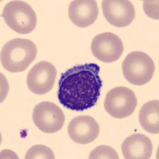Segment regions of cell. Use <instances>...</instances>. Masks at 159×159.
<instances>
[{
    "mask_svg": "<svg viewBox=\"0 0 159 159\" xmlns=\"http://www.w3.org/2000/svg\"><path fill=\"white\" fill-rule=\"evenodd\" d=\"M99 72L97 64L86 63L63 72L58 84L60 103L73 111H84L94 107L103 86Z\"/></svg>",
    "mask_w": 159,
    "mask_h": 159,
    "instance_id": "cell-1",
    "label": "cell"
},
{
    "mask_svg": "<svg viewBox=\"0 0 159 159\" xmlns=\"http://www.w3.org/2000/svg\"><path fill=\"white\" fill-rule=\"evenodd\" d=\"M37 46L29 39L15 38L7 42L1 50V65L11 72H20L29 67L37 57Z\"/></svg>",
    "mask_w": 159,
    "mask_h": 159,
    "instance_id": "cell-2",
    "label": "cell"
},
{
    "mask_svg": "<svg viewBox=\"0 0 159 159\" xmlns=\"http://www.w3.org/2000/svg\"><path fill=\"white\" fill-rule=\"evenodd\" d=\"M125 79L134 85L146 84L154 76L155 65L148 54L141 51L130 52L122 64Z\"/></svg>",
    "mask_w": 159,
    "mask_h": 159,
    "instance_id": "cell-3",
    "label": "cell"
},
{
    "mask_svg": "<svg viewBox=\"0 0 159 159\" xmlns=\"http://www.w3.org/2000/svg\"><path fill=\"white\" fill-rule=\"evenodd\" d=\"M2 17L12 30L21 34H30L36 27V14L30 6L23 1L7 2L3 9Z\"/></svg>",
    "mask_w": 159,
    "mask_h": 159,
    "instance_id": "cell-4",
    "label": "cell"
},
{
    "mask_svg": "<svg viewBox=\"0 0 159 159\" xmlns=\"http://www.w3.org/2000/svg\"><path fill=\"white\" fill-rule=\"evenodd\" d=\"M134 92L126 87H116L107 92L104 101L106 111L116 119H124L131 116L137 107Z\"/></svg>",
    "mask_w": 159,
    "mask_h": 159,
    "instance_id": "cell-5",
    "label": "cell"
},
{
    "mask_svg": "<svg viewBox=\"0 0 159 159\" xmlns=\"http://www.w3.org/2000/svg\"><path fill=\"white\" fill-rule=\"evenodd\" d=\"M65 117L57 105L44 101L36 105L33 111V121L36 127L45 133H56L63 127Z\"/></svg>",
    "mask_w": 159,
    "mask_h": 159,
    "instance_id": "cell-6",
    "label": "cell"
},
{
    "mask_svg": "<svg viewBox=\"0 0 159 159\" xmlns=\"http://www.w3.org/2000/svg\"><path fill=\"white\" fill-rule=\"evenodd\" d=\"M92 54L105 63L116 61L121 57L123 44L118 35L110 32L102 33L93 38L91 45Z\"/></svg>",
    "mask_w": 159,
    "mask_h": 159,
    "instance_id": "cell-7",
    "label": "cell"
},
{
    "mask_svg": "<svg viewBox=\"0 0 159 159\" xmlns=\"http://www.w3.org/2000/svg\"><path fill=\"white\" fill-rule=\"evenodd\" d=\"M57 77L54 65L48 61H40L27 75L26 83L30 90L37 95H44L53 88Z\"/></svg>",
    "mask_w": 159,
    "mask_h": 159,
    "instance_id": "cell-8",
    "label": "cell"
},
{
    "mask_svg": "<svg viewBox=\"0 0 159 159\" xmlns=\"http://www.w3.org/2000/svg\"><path fill=\"white\" fill-rule=\"evenodd\" d=\"M102 9L107 22L116 27L127 26L135 17L134 6L128 0H104Z\"/></svg>",
    "mask_w": 159,
    "mask_h": 159,
    "instance_id": "cell-9",
    "label": "cell"
},
{
    "mask_svg": "<svg viewBox=\"0 0 159 159\" xmlns=\"http://www.w3.org/2000/svg\"><path fill=\"white\" fill-rule=\"evenodd\" d=\"M68 133L72 141L79 144H89L97 139L99 126L96 119L89 116H80L72 119Z\"/></svg>",
    "mask_w": 159,
    "mask_h": 159,
    "instance_id": "cell-10",
    "label": "cell"
},
{
    "mask_svg": "<svg viewBox=\"0 0 159 159\" xmlns=\"http://www.w3.org/2000/svg\"><path fill=\"white\" fill-rule=\"evenodd\" d=\"M99 9L94 0H75L69 7V16L78 27L85 28L92 25L97 19Z\"/></svg>",
    "mask_w": 159,
    "mask_h": 159,
    "instance_id": "cell-11",
    "label": "cell"
},
{
    "mask_svg": "<svg viewBox=\"0 0 159 159\" xmlns=\"http://www.w3.org/2000/svg\"><path fill=\"white\" fill-rule=\"evenodd\" d=\"M126 159H147L152 155L151 140L143 134H134L125 139L121 147Z\"/></svg>",
    "mask_w": 159,
    "mask_h": 159,
    "instance_id": "cell-12",
    "label": "cell"
},
{
    "mask_svg": "<svg viewBox=\"0 0 159 159\" xmlns=\"http://www.w3.org/2000/svg\"><path fill=\"white\" fill-rule=\"evenodd\" d=\"M139 123L146 131L150 134L159 133V101L151 100L142 106L139 115Z\"/></svg>",
    "mask_w": 159,
    "mask_h": 159,
    "instance_id": "cell-13",
    "label": "cell"
},
{
    "mask_svg": "<svg viewBox=\"0 0 159 159\" xmlns=\"http://www.w3.org/2000/svg\"><path fill=\"white\" fill-rule=\"evenodd\" d=\"M25 159H53L54 154L50 148L43 145H36L31 147L25 155Z\"/></svg>",
    "mask_w": 159,
    "mask_h": 159,
    "instance_id": "cell-14",
    "label": "cell"
},
{
    "mask_svg": "<svg viewBox=\"0 0 159 159\" xmlns=\"http://www.w3.org/2000/svg\"><path fill=\"white\" fill-rule=\"evenodd\" d=\"M90 159H119L117 152L109 146H99L96 147L89 154Z\"/></svg>",
    "mask_w": 159,
    "mask_h": 159,
    "instance_id": "cell-15",
    "label": "cell"
}]
</instances>
